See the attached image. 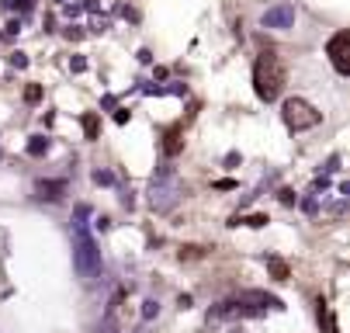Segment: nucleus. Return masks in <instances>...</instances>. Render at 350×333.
Instances as JSON below:
<instances>
[{"instance_id":"nucleus-1","label":"nucleus","mask_w":350,"mask_h":333,"mask_svg":"<svg viewBox=\"0 0 350 333\" xmlns=\"http://www.w3.org/2000/svg\"><path fill=\"white\" fill-rule=\"evenodd\" d=\"M87 215H90V209L77 205V215H73V267H77L80 278H94L101 271V250H97L94 236L87 229Z\"/></svg>"},{"instance_id":"nucleus-2","label":"nucleus","mask_w":350,"mask_h":333,"mask_svg":"<svg viewBox=\"0 0 350 333\" xmlns=\"http://www.w3.org/2000/svg\"><path fill=\"white\" fill-rule=\"evenodd\" d=\"M284 80H288V73H284L281 56L274 49H264L257 56V63H254V90H257V98L267 101V105L278 101L281 90H284Z\"/></svg>"},{"instance_id":"nucleus-3","label":"nucleus","mask_w":350,"mask_h":333,"mask_svg":"<svg viewBox=\"0 0 350 333\" xmlns=\"http://www.w3.org/2000/svg\"><path fill=\"white\" fill-rule=\"evenodd\" d=\"M180 198H184V184H180L177 170H174V167H163V170L153 177V187H149V202H153L157 212H174Z\"/></svg>"},{"instance_id":"nucleus-4","label":"nucleus","mask_w":350,"mask_h":333,"mask_svg":"<svg viewBox=\"0 0 350 333\" xmlns=\"http://www.w3.org/2000/svg\"><path fill=\"white\" fill-rule=\"evenodd\" d=\"M281 118H284V125H288L291 132H306V129H316L323 115H319L306 98H288V101L281 105Z\"/></svg>"},{"instance_id":"nucleus-5","label":"nucleus","mask_w":350,"mask_h":333,"mask_svg":"<svg viewBox=\"0 0 350 333\" xmlns=\"http://www.w3.org/2000/svg\"><path fill=\"white\" fill-rule=\"evenodd\" d=\"M326 53H329L333 70H336L340 77H347V73H350V35H347V31H336V35L329 38V45H326Z\"/></svg>"},{"instance_id":"nucleus-6","label":"nucleus","mask_w":350,"mask_h":333,"mask_svg":"<svg viewBox=\"0 0 350 333\" xmlns=\"http://www.w3.org/2000/svg\"><path fill=\"white\" fill-rule=\"evenodd\" d=\"M295 25V8L291 4H274L264 11V28H291Z\"/></svg>"},{"instance_id":"nucleus-7","label":"nucleus","mask_w":350,"mask_h":333,"mask_svg":"<svg viewBox=\"0 0 350 333\" xmlns=\"http://www.w3.org/2000/svg\"><path fill=\"white\" fill-rule=\"evenodd\" d=\"M35 191H38V198H45V202H59V198L66 195V181H38Z\"/></svg>"},{"instance_id":"nucleus-8","label":"nucleus","mask_w":350,"mask_h":333,"mask_svg":"<svg viewBox=\"0 0 350 333\" xmlns=\"http://www.w3.org/2000/svg\"><path fill=\"white\" fill-rule=\"evenodd\" d=\"M239 299H243V302H250V306H260L264 312H267V309H284V306H281V299H274V295H267V292H243Z\"/></svg>"},{"instance_id":"nucleus-9","label":"nucleus","mask_w":350,"mask_h":333,"mask_svg":"<svg viewBox=\"0 0 350 333\" xmlns=\"http://www.w3.org/2000/svg\"><path fill=\"white\" fill-rule=\"evenodd\" d=\"M180 146H184V139H180V129L174 125V129L163 135V153H167V157H177V153H180Z\"/></svg>"},{"instance_id":"nucleus-10","label":"nucleus","mask_w":350,"mask_h":333,"mask_svg":"<svg viewBox=\"0 0 350 333\" xmlns=\"http://www.w3.org/2000/svg\"><path fill=\"white\" fill-rule=\"evenodd\" d=\"M49 153V139L45 135H31V142H28V157H45Z\"/></svg>"},{"instance_id":"nucleus-11","label":"nucleus","mask_w":350,"mask_h":333,"mask_svg":"<svg viewBox=\"0 0 350 333\" xmlns=\"http://www.w3.org/2000/svg\"><path fill=\"white\" fill-rule=\"evenodd\" d=\"M118 302V299H115ZM115 302L108 306V316H105V323L97 326V333H118V326H115Z\"/></svg>"},{"instance_id":"nucleus-12","label":"nucleus","mask_w":350,"mask_h":333,"mask_svg":"<svg viewBox=\"0 0 350 333\" xmlns=\"http://www.w3.org/2000/svg\"><path fill=\"white\" fill-rule=\"evenodd\" d=\"M267 267H271V274H274V278H281V281L288 278V264H284V261H278V257H267Z\"/></svg>"},{"instance_id":"nucleus-13","label":"nucleus","mask_w":350,"mask_h":333,"mask_svg":"<svg viewBox=\"0 0 350 333\" xmlns=\"http://www.w3.org/2000/svg\"><path fill=\"white\" fill-rule=\"evenodd\" d=\"M83 135L97 139V115H83Z\"/></svg>"},{"instance_id":"nucleus-14","label":"nucleus","mask_w":350,"mask_h":333,"mask_svg":"<svg viewBox=\"0 0 350 333\" xmlns=\"http://www.w3.org/2000/svg\"><path fill=\"white\" fill-rule=\"evenodd\" d=\"M25 101H28V105H38V101H42V87H38V83L25 87Z\"/></svg>"},{"instance_id":"nucleus-15","label":"nucleus","mask_w":350,"mask_h":333,"mask_svg":"<svg viewBox=\"0 0 350 333\" xmlns=\"http://www.w3.org/2000/svg\"><path fill=\"white\" fill-rule=\"evenodd\" d=\"M157 312H160V306H157V299H146V302H142V319H153Z\"/></svg>"},{"instance_id":"nucleus-16","label":"nucleus","mask_w":350,"mask_h":333,"mask_svg":"<svg viewBox=\"0 0 350 333\" xmlns=\"http://www.w3.org/2000/svg\"><path fill=\"white\" fill-rule=\"evenodd\" d=\"M239 222H246V226L260 229V226H267V215H246V219H239Z\"/></svg>"},{"instance_id":"nucleus-17","label":"nucleus","mask_w":350,"mask_h":333,"mask_svg":"<svg viewBox=\"0 0 350 333\" xmlns=\"http://www.w3.org/2000/svg\"><path fill=\"white\" fill-rule=\"evenodd\" d=\"M94 184H115V177L108 170H94Z\"/></svg>"},{"instance_id":"nucleus-18","label":"nucleus","mask_w":350,"mask_h":333,"mask_svg":"<svg viewBox=\"0 0 350 333\" xmlns=\"http://www.w3.org/2000/svg\"><path fill=\"white\" fill-rule=\"evenodd\" d=\"M11 66L25 70V66H28V56H25V53H11Z\"/></svg>"},{"instance_id":"nucleus-19","label":"nucleus","mask_w":350,"mask_h":333,"mask_svg":"<svg viewBox=\"0 0 350 333\" xmlns=\"http://www.w3.org/2000/svg\"><path fill=\"white\" fill-rule=\"evenodd\" d=\"M70 66H73V73H83V70H87V59H83V56H73Z\"/></svg>"},{"instance_id":"nucleus-20","label":"nucleus","mask_w":350,"mask_h":333,"mask_svg":"<svg viewBox=\"0 0 350 333\" xmlns=\"http://www.w3.org/2000/svg\"><path fill=\"white\" fill-rule=\"evenodd\" d=\"M215 187H219V191H232V187H236V181L222 177V181H215Z\"/></svg>"},{"instance_id":"nucleus-21","label":"nucleus","mask_w":350,"mask_h":333,"mask_svg":"<svg viewBox=\"0 0 350 333\" xmlns=\"http://www.w3.org/2000/svg\"><path fill=\"white\" fill-rule=\"evenodd\" d=\"M129 115H132L129 108H118V111H115V122H118V125H125V122H129Z\"/></svg>"},{"instance_id":"nucleus-22","label":"nucleus","mask_w":350,"mask_h":333,"mask_svg":"<svg viewBox=\"0 0 350 333\" xmlns=\"http://www.w3.org/2000/svg\"><path fill=\"white\" fill-rule=\"evenodd\" d=\"M281 205H295V191H288V187H284V191H281Z\"/></svg>"},{"instance_id":"nucleus-23","label":"nucleus","mask_w":350,"mask_h":333,"mask_svg":"<svg viewBox=\"0 0 350 333\" xmlns=\"http://www.w3.org/2000/svg\"><path fill=\"white\" fill-rule=\"evenodd\" d=\"M340 170V157H329V163H326V174H336Z\"/></svg>"},{"instance_id":"nucleus-24","label":"nucleus","mask_w":350,"mask_h":333,"mask_svg":"<svg viewBox=\"0 0 350 333\" xmlns=\"http://www.w3.org/2000/svg\"><path fill=\"white\" fill-rule=\"evenodd\" d=\"M11 8H18V11H28V8H31V0H11Z\"/></svg>"}]
</instances>
